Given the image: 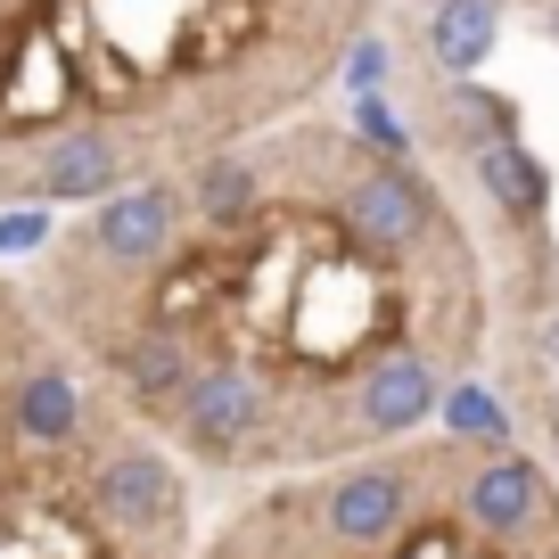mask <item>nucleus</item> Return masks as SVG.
<instances>
[{"instance_id": "20e7f679", "label": "nucleus", "mask_w": 559, "mask_h": 559, "mask_svg": "<svg viewBox=\"0 0 559 559\" xmlns=\"http://www.w3.org/2000/svg\"><path fill=\"white\" fill-rule=\"evenodd\" d=\"M428 107H437V132L428 140H444V148H461V157H469V148H486V140H519V107L510 99H493V91H477V83H453V91H428Z\"/></svg>"}, {"instance_id": "f03ea898", "label": "nucleus", "mask_w": 559, "mask_h": 559, "mask_svg": "<svg viewBox=\"0 0 559 559\" xmlns=\"http://www.w3.org/2000/svg\"><path fill=\"white\" fill-rule=\"evenodd\" d=\"M198 559H559V477L510 428H428L272 477Z\"/></svg>"}, {"instance_id": "f257e3e1", "label": "nucleus", "mask_w": 559, "mask_h": 559, "mask_svg": "<svg viewBox=\"0 0 559 559\" xmlns=\"http://www.w3.org/2000/svg\"><path fill=\"white\" fill-rule=\"evenodd\" d=\"M140 272L58 263L91 379L206 477H305L428 437L493 346L469 223L419 157L297 116L174 174Z\"/></svg>"}, {"instance_id": "7ed1b4c3", "label": "nucleus", "mask_w": 559, "mask_h": 559, "mask_svg": "<svg viewBox=\"0 0 559 559\" xmlns=\"http://www.w3.org/2000/svg\"><path fill=\"white\" fill-rule=\"evenodd\" d=\"M493 34H502V9H493V0H437V9H428V58H437L453 83H469L493 58Z\"/></svg>"}, {"instance_id": "39448f33", "label": "nucleus", "mask_w": 559, "mask_h": 559, "mask_svg": "<svg viewBox=\"0 0 559 559\" xmlns=\"http://www.w3.org/2000/svg\"><path fill=\"white\" fill-rule=\"evenodd\" d=\"M50 247V206H9L0 214V255H34Z\"/></svg>"}, {"instance_id": "423d86ee", "label": "nucleus", "mask_w": 559, "mask_h": 559, "mask_svg": "<svg viewBox=\"0 0 559 559\" xmlns=\"http://www.w3.org/2000/svg\"><path fill=\"white\" fill-rule=\"evenodd\" d=\"M379 74H386V41H379V34H362V41L346 50V83H354V91H370Z\"/></svg>"}]
</instances>
